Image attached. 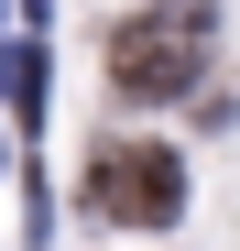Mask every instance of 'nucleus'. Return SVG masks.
<instances>
[{"label":"nucleus","mask_w":240,"mask_h":251,"mask_svg":"<svg viewBox=\"0 0 240 251\" xmlns=\"http://www.w3.org/2000/svg\"><path fill=\"white\" fill-rule=\"evenodd\" d=\"M196 76V22H120L109 33V88L120 99H175Z\"/></svg>","instance_id":"2"},{"label":"nucleus","mask_w":240,"mask_h":251,"mask_svg":"<svg viewBox=\"0 0 240 251\" xmlns=\"http://www.w3.org/2000/svg\"><path fill=\"white\" fill-rule=\"evenodd\" d=\"M88 207L120 229H153V219L186 207V164L164 142H109V153H88Z\"/></svg>","instance_id":"1"}]
</instances>
